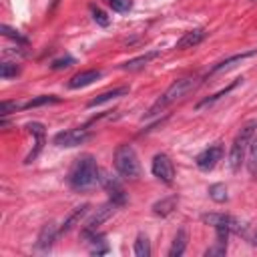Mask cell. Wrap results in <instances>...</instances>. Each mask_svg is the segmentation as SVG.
<instances>
[{"mask_svg":"<svg viewBox=\"0 0 257 257\" xmlns=\"http://www.w3.org/2000/svg\"><path fill=\"white\" fill-rule=\"evenodd\" d=\"M66 181H68V185H70L72 189H76V191H86V189L94 187V185L100 181V177H98V167H96L94 157H92V155H80V157L72 163Z\"/></svg>","mask_w":257,"mask_h":257,"instance_id":"6da1fadb","label":"cell"},{"mask_svg":"<svg viewBox=\"0 0 257 257\" xmlns=\"http://www.w3.org/2000/svg\"><path fill=\"white\" fill-rule=\"evenodd\" d=\"M197 86V78H193V76H187V78H179V80H175L155 102H153V106L147 110V118L149 116H155V114H159V112H163L169 104H173L175 100H179V98H183L185 94H189L193 88Z\"/></svg>","mask_w":257,"mask_h":257,"instance_id":"7a4b0ae2","label":"cell"},{"mask_svg":"<svg viewBox=\"0 0 257 257\" xmlns=\"http://www.w3.org/2000/svg\"><path fill=\"white\" fill-rule=\"evenodd\" d=\"M255 131H257V120L251 118L235 135L231 151H229V167H231V171H239L241 169V165L245 161V153L249 151V145H251V139H253Z\"/></svg>","mask_w":257,"mask_h":257,"instance_id":"3957f363","label":"cell"},{"mask_svg":"<svg viewBox=\"0 0 257 257\" xmlns=\"http://www.w3.org/2000/svg\"><path fill=\"white\" fill-rule=\"evenodd\" d=\"M114 169L126 181H137L141 177V163L133 145H118L114 151Z\"/></svg>","mask_w":257,"mask_h":257,"instance_id":"277c9868","label":"cell"},{"mask_svg":"<svg viewBox=\"0 0 257 257\" xmlns=\"http://www.w3.org/2000/svg\"><path fill=\"white\" fill-rule=\"evenodd\" d=\"M114 209H116V205H114L112 201H108V203L100 205V207L92 213V217L84 223V227H82V231H80V237H82L84 241H88L92 235H96V233H98V229L102 227V223H106V221L112 217Z\"/></svg>","mask_w":257,"mask_h":257,"instance_id":"5b68a950","label":"cell"},{"mask_svg":"<svg viewBox=\"0 0 257 257\" xmlns=\"http://www.w3.org/2000/svg\"><path fill=\"white\" fill-rule=\"evenodd\" d=\"M201 221L205 225H211L213 229H229L231 233H237V235H241L245 231V227H241V221H237L235 217L225 215V213H205V215H201Z\"/></svg>","mask_w":257,"mask_h":257,"instance_id":"8992f818","label":"cell"},{"mask_svg":"<svg viewBox=\"0 0 257 257\" xmlns=\"http://www.w3.org/2000/svg\"><path fill=\"white\" fill-rule=\"evenodd\" d=\"M151 171H153V175H155L159 181H163L165 185H171L173 179H175V167H173V161H171V157L165 155V153H159V155L153 157Z\"/></svg>","mask_w":257,"mask_h":257,"instance_id":"52a82bcc","label":"cell"},{"mask_svg":"<svg viewBox=\"0 0 257 257\" xmlns=\"http://www.w3.org/2000/svg\"><path fill=\"white\" fill-rule=\"evenodd\" d=\"M90 139L88 128H68V131H60L54 135L52 143L56 147H78L82 143H86Z\"/></svg>","mask_w":257,"mask_h":257,"instance_id":"ba28073f","label":"cell"},{"mask_svg":"<svg viewBox=\"0 0 257 257\" xmlns=\"http://www.w3.org/2000/svg\"><path fill=\"white\" fill-rule=\"evenodd\" d=\"M221 159H223V145L221 143H213V145H209L207 149H203L195 157V163H197V167L201 171H211Z\"/></svg>","mask_w":257,"mask_h":257,"instance_id":"9c48e42d","label":"cell"},{"mask_svg":"<svg viewBox=\"0 0 257 257\" xmlns=\"http://www.w3.org/2000/svg\"><path fill=\"white\" fill-rule=\"evenodd\" d=\"M26 128H28V133L34 137V149H32V151L26 155V159H24V163L28 165V163H32V161L40 155V151H42V147H44V143H46V137H44L46 131H44V124H42V122H36V120H34V122H28Z\"/></svg>","mask_w":257,"mask_h":257,"instance_id":"30bf717a","label":"cell"},{"mask_svg":"<svg viewBox=\"0 0 257 257\" xmlns=\"http://www.w3.org/2000/svg\"><path fill=\"white\" fill-rule=\"evenodd\" d=\"M100 183L104 185V189H106V193H108V199H110L116 207H120V205L126 203V193H124V189H122V185H120L118 179H114V177L102 173Z\"/></svg>","mask_w":257,"mask_h":257,"instance_id":"8fae6325","label":"cell"},{"mask_svg":"<svg viewBox=\"0 0 257 257\" xmlns=\"http://www.w3.org/2000/svg\"><path fill=\"white\" fill-rule=\"evenodd\" d=\"M58 235H60L58 233V227L52 221L50 223H44L42 229H40V233H38V239H36V249L38 251H48L54 245V241H56Z\"/></svg>","mask_w":257,"mask_h":257,"instance_id":"7c38bea8","label":"cell"},{"mask_svg":"<svg viewBox=\"0 0 257 257\" xmlns=\"http://www.w3.org/2000/svg\"><path fill=\"white\" fill-rule=\"evenodd\" d=\"M102 76V70L98 68H88V70H82V72H76L70 80H68V88H82V86H88L92 84L94 80H98Z\"/></svg>","mask_w":257,"mask_h":257,"instance_id":"4fadbf2b","label":"cell"},{"mask_svg":"<svg viewBox=\"0 0 257 257\" xmlns=\"http://www.w3.org/2000/svg\"><path fill=\"white\" fill-rule=\"evenodd\" d=\"M205 38H207V30H205V28H193V30L185 32V34H183V36L177 40L175 48H179V50H185V48H193V46L201 44Z\"/></svg>","mask_w":257,"mask_h":257,"instance_id":"5bb4252c","label":"cell"},{"mask_svg":"<svg viewBox=\"0 0 257 257\" xmlns=\"http://www.w3.org/2000/svg\"><path fill=\"white\" fill-rule=\"evenodd\" d=\"M88 209H90V205H88V203H82V205L74 207V209H72V213H70V215H68V217L62 221V225L58 227V233H60V235H64V233L72 231V229H74V227L80 223V219H82V217L88 213Z\"/></svg>","mask_w":257,"mask_h":257,"instance_id":"9a60e30c","label":"cell"},{"mask_svg":"<svg viewBox=\"0 0 257 257\" xmlns=\"http://www.w3.org/2000/svg\"><path fill=\"white\" fill-rule=\"evenodd\" d=\"M255 54H257V48L247 50V52H241V54H233V56H229V58H225V60L217 62V64H215V66L209 70V74H217V72L229 70V68H233L235 64H239V62H243L245 58H251V56H255Z\"/></svg>","mask_w":257,"mask_h":257,"instance_id":"2e32d148","label":"cell"},{"mask_svg":"<svg viewBox=\"0 0 257 257\" xmlns=\"http://www.w3.org/2000/svg\"><path fill=\"white\" fill-rule=\"evenodd\" d=\"M128 86H116V88H110V90H104V92H100L98 96H94L90 102H88V108H94V106H98V104H104V102H108V100H114V98H118V96H124V94H128Z\"/></svg>","mask_w":257,"mask_h":257,"instance_id":"e0dca14e","label":"cell"},{"mask_svg":"<svg viewBox=\"0 0 257 257\" xmlns=\"http://www.w3.org/2000/svg\"><path fill=\"white\" fill-rule=\"evenodd\" d=\"M157 56H159V50H149V52H145V54H141V56H135V58L122 62L118 68H122V70H139V68L147 66V64H149L153 58H157Z\"/></svg>","mask_w":257,"mask_h":257,"instance_id":"ac0fdd59","label":"cell"},{"mask_svg":"<svg viewBox=\"0 0 257 257\" xmlns=\"http://www.w3.org/2000/svg\"><path fill=\"white\" fill-rule=\"evenodd\" d=\"M177 203H179L177 195L165 197V199H161V201L153 203V213H155L157 217H167V215H171V213H173V209H177Z\"/></svg>","mask_w":257,"mask_h":257,"instance_id":"d6986e66","label":"cell"},{"mask_svg":"<svg viewBox=\"0 0 257 257\" xmlns=\"http://www.w3.org/2000/svg\"><path fill=\"white\" fill-rule=\"evenodd\" d=\"M58 102H62V98L56 96V94H40V96H34L30 100L22 102L20 108L28 110V108H38V106H44V104H58Z\"/></svg>","mask_w":257,"mask_h":257,"instance_id":"ffe728a7","label":"cell"},{"mask_svg":"<svg viewBox=\"0 0 257 257\" xmlns=\"http://www.w3.org/2000/svg\"><path fill=\"white\" fill-rule=\"evenodd\" d=\"M187 241H189V235H187V229H179L175 239H173V245L169 249V255L171 257H181L187 249Z\"/></svg>","mask_w":257,"mask_h":257,"instance_id":"44dd1931","label":"cell"},{"mask_svg":"<svg viewBox=\"0 0 257 257\" xmlns=\"http://www.w3.org/2000/svg\"><path fill=\"white\" fill-rule=\"evenodd\" d=\"M241 80H243V78H237V80H233V82H231L229 86H225V88H221L219 92H215L213 96H207V98H203L201 102H197V106H195V108L199 110V108H203V106H209V104H213V102H215V100H219L221 96H225V94H229V92H231V90H233V88H235V86H237V84H239Z\"/></svg>","mask_w":257,"mask_h":257,"instance_id":"7402d4cb","label":"cell"},{"mask_svg":"<svg viewBox=\"0 0 257 257\" xmlns=\"http://www.w3.org/2000/svg\"><path fill=\"white\" fill-rule=\"evenodd\" d=\"M135 255L137 257H149L151 255V241L145 233H139L135 239Z\"/></svg>","mask_w":257,"mask_h":257,"instance_id":"603a6c76","label":"cell"},{"mask_svg":"<svg viewBox=\"0 0 257 257\" xmlns=\"http://www.w3.org/2000/svg\"><path fill=\"white\" fill-rule=\"evenodd\" d=\"M209 197L215 201V203H225L227 201V187L223 185V183H215V185H211L209 187Z\"/></svg>","mask_w":257,"mask_h":257,"instance_id":"cb8c5ba5","label":"cell"},{"mask_svg":"<svg viewBox=\"0 0 257 257\" xmlns=\"http://www.w3.org/2000/svg\"><path fill=\"white\" fill-rule=\"evenodd\" d=\"M247 169H249V173H251V175L257 171V131H255V135H253V139H251V145H249Z\"/></svg>","mask_w":257,"mask_h":257,"instance_id":"d4e9b609","label":"cell"},{"mask_svg":"<svg viewBox=\"0 0 257 257\" xmlns=\"http://www.w3.org/2000/svg\"><path fill=\"white\" fill-rule=\"evenodd\" d=\"M20 72V66L16 62H2L0 64V78L2 80H8L12 76H16Z\"/></svg>","mask_w":257,"mask_h":257,"instance_id":"484cf974","label":"cell"},{"mask_svg":"<svg viewBox=\"0 0 257 257\" xmlns=\"http://www.w3.org/2000/svg\"><path fill=\"white\" fill-rule=\"evenodd\" d=\"M74 62H76V60H74V56L64 54V56H60V58H54V60L50 62V68H52V70H62V68L72 66Z\"/></svg>","mask_w":257,"mask_h":257,"instance_id":"4316f807","label":"cell"},{"mask_svg":"<svg viewBox=\"0 0 257 257\" xmlns=\"http://www.w3.org/2000/svg\"><path fill=\"white\" fill-rule=\"evenodd\" d=\"M106 4L112 8V12H118V14H124L133 8V0H106Z\"/></svg>","mask_w":257,"mask_h":257,"instance_id":"83f0119b","label":"cell"},{"mask_svg":"<svg viewBox=\"0 0 257 257\" xmlns=\"http://www.w3.org/2000/svg\"><path fill=\"white\" fill-rule=\"evenodd\" d=\"M90 14H92V20L96 22V24H100V26H108V22H110V18L96 6V4H90Z\"/></svg>","mask_w":257,"mask_h":257,"instance_id":"f1b7e54d","label":"cell"},{"mask_svg":"<svg viewBox=\"0 0 257 257\" xmlns=\"http://www.w3.org/2000/svg\"><path fill=\"white\" fill-rule=\"evenodd\" d=\"M0 30H2V34H4V36H8V38L16 40L18 44H26V42H28V40H26V36H22L18 30H14V28H10V26H6V24H2V28H0Z\"/></svg>","mask_w":257,"mask_h":257,"instance_id":"f546056e","label":"cell"},{"mask_svg":"<svg viewBox=\"0 0 257 257\" xmlns=\"http://www.w3.org/2000/svg\"><path fill=\"white\" fill-rule=\"evenodd\" d=\"M225 251H227V245H225V243L215 241V245H213V247H209V249L205 251V257H213V255H225Z\"/></svg>","mask_w":257,"mask_h":257,"instance_id":"4dcf8cb0","label":"cell"},{"mask_svg":"<svg viewBox=\"0 0 257 257\" xmlns=\"http://www.w3.org/2000/svg\"><path fill=\"white\" fill-rule=\"evenodd\" d=\"M18 108H20V104H18V102H10V100H4V102H2V116L10 114V112H16Z\"/></svg>","mask_w":257,"mask_h":257,"instance_id":"1f68e13d","label":"cell"},{"mask_svg":"<svg viewBox=\"0 0 257 257\" xmlns=\"http://www.w3.org/2000/svg\"><path fill=\"white\" fill-rule=\"evenodd\" d=\"M251 243H253V245L257 247V231H255V235H253V241H251Z\"/></svg>","mask_w":257,"mask_h":257,"instance_id":"d6a6232c","label":"cell"},{"mask_svg":"<svg viewBox=\"0 0 257 257\" xmlns=\"http://www.w3.org/2000/svg\"><path fill=\"white\" fill-rule=\"evenodd\" d=\"M253 2H255V0H253Z\"/></svg>","mask_w":257,"mask_h":257,"instance_id":"836d02e7","label":"cell"}]
</instances>
